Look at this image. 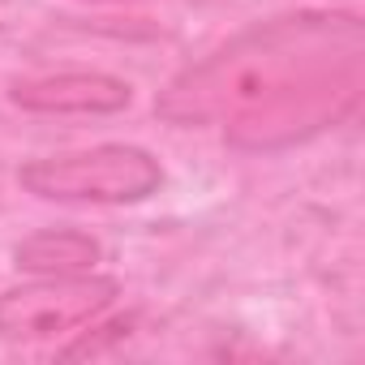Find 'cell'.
Listing matches in <instances>:
<instances>
[{"mask_svg": "<svg viewBox=\"0 0 365 365\" xmlns=\"http://www.w3.org/2000/svg\"><path fill=\"white\" fill-rule=\"evenodd\" d=\"M120 297V284L95 271L73 275H35L0 292V339L14 344H43L61 335H78L95 327Z\"/></svg>", "mask_w": 365, "mask_h": 365, "instance_id": "3957f363", "label": "cell"}, {"mask_svg": "<svg viewBox=\"0 0 365 365\" xmlns=\"http://www.w3.org/2000/svg\"><path fill=\"white\" fill-rule=\"evenodd\" d=\"M365 95V22L301 9L254 22L185 65L159 95V120L275 155L344 125Z\"/></svg>", "mask_w": 365, "mask_h": 365, "instance_id": "6da1fadb", "label": "cell"}, {"mask_svg": "<svg viewBox=\"0 0 365 365\" xmlns=\"http://www.w3.org/2000/svg\"><path fill=\"white\" fill-rule=\"evenodd\" d=\"M14 258L31 275H73V271H95L99 241H91L86 232H73V228H43V232L26 237L14 250Z\"/></svg>", "mask_w": 365, "mask_h": 365, "instance_id": "5b68a950", "label": "cell"}, {"mask_svg": "<svg viewBox=\"0 0 365 365\" xmlns=\"http://www.w3.org/2000/svg\"><path fill=\"white\" fill-rule=\"evenodd\" d=\"M18 185L43 202H65V207H133L159 194L163 168L146 146L99 142L86 150L43 155L22 163Z\"/></svg>", "mask_w": 365, "mask_h": 365, "instance_id": "7a4b0ae2", "label": "cell"}, {"mask_svg": "<svg viewBox=\"0 0 365 365\" xmlns=\"http://www.w3.org/2000/svg\"><path fill=\"white\" fill-rule=\"evenodd\" d=\"M9 99L26 112H43V116H112V112L129 108L133 86L125 78H112L99 69H65V73L14 82Z\"/></svg>", "mask_w": 365, "mask_h": 365, "instance_id": "277c9868", "label": "cell"}]
</instances>
